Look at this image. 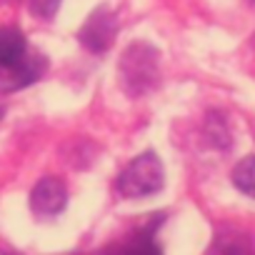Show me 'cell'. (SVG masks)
Returning <instances> with one entry per match:
<instances>
[{"instance_id":"5","label":"cell","mask_w":255,"mask_h":255,"mask_svg":"<svg viewBox=\"0 0 255 255\" xmlns=\"http://www.w3.org/2000/svg\"><path fill=\"white\" fill-rule=\"evenodd\" d=\"M48 70V60L43 55H25L18 65L0 70V90L3 93H15L20 88L33 85L35 80H40Z\"/></svg>"},{"instance_id":"10","label":"cell","mask_w":255,"mask_h":255,"mask_svg":"<svg viewBox=\"0 0 255 255\" xmlns=\"http://www.w3.org/2000/svg\"><path fill=\"white\" fill-rule=\"evenodd\" d=\"M60 3H63V0H28L30 13H33L35 18H45V20L53 18V15L58 13Z\"/></svg>"},{"instance_id":"4","label":"cell","mask_w":255,"mask_h":255,"mask_svg":"<svg viewBox=\"0 0 255 255\" xmlns=\"http://www.w3.org/2000/svg\"><path fill=\"white\" fill-rule=\"evenodd\" d=\"M68 205V188L58 178H43L30 193V208L38 218H55Z\"/></svg>"},{"instance_id":"6","label":"cell","mask_w":255,"mask_h":255,"mask_svg":"<svg viewBox=\"0 0 255 255\" xmlns=\"http://www.w3.org/2000/svg\"><path fill=\"white\" fill-rule=\"evenodd\" d=\"M28 55V40L23 30L13 25H0V70L18 65Z\"/></svg>"},{"instance_id":"3","label":"cell","mask_w":255,"mask_h":255,"mask_svg":"<svg viewBox=\"0 0 255 255\" xmlns=\"http://www.w3.org/2000/svg\"><path fill=\"white\" fill-rule=\"evenodd\" d=\"M118 35V18L110 8H98L78 30V40L90 53H105Z\"/></svg>"},{"instance_id":"8","label":"cell","mask_w":255,"mask_h":255,"mask_svg":"<svg viewBox=\"0 0 255 255\" xmlns=\"http://www.w3.org/2000/svg\"><path fill=\"white\" fill-rule=\"evenodd\" d=\"M118 255H163V250L153 238V228H143L135 238H130L118 250Z\"/></svg>"},{"instance_id":"1","label":"cell","mask_w":255,"mask_h":255,"mask_svg":"<svg viewBox=\"0 0 255 255\" xmlns=\"http://www.w3.org/2000/svg\"><path fill=\"white\" fill-rule=\"evenodd\" d=\"M120 83L125 88L128 95H145L150 93L158 80H160V68H158V50L145 45V43H135L123 53L120 60Z\"/></svg>"},{"instance_id":"7","label":"cell","mask_w":255,"mask_h":255,"mask_svg":"<svg viewBox=\"0 0 255 255\" xmlns=\"http://www.w3.org/2000/svg\"><path fill=\"white\" fill-rule=\"evenodd\" d=\"M215 255H255V243L243 230H225L215 240Z\"/></svg>"},{"instance_id":"2","label":"cell","mask_w":255,"mask_h":255,"mask_svg":"<svg viewBox=\"0 0 255 255\" xmlns=\"http://www.w3.org/2000/svg\"><path fill=\"white\" fill-rule=\"evenodd\" d=\"M163 180L165 173L160 158L155 153H143L120 170L115 188L123 198H145V195H155L163 188Z\"/></svg>"},{"instance_id":"11","label":"cell","mask_w":255,"mask_h":255,"mask_svg":"<svg viewBox=\"0 0 255 255\" xmlns=\"http://www.w3.org/2000/svg\"><path fill=\"white\" fill-rule=\"evenodd\" d=\"M0 118H3V108H0Z\"/></svg>"},{"instance_id":"9","label":"cell","mask_w":255,"mask_h":255,"mask_svg":"<svg viewBox=\"0 0 255 255\" xmlns=\"http://www.w3.org/2000/svg\"><path fill=\"white\" fill-rule=\"evenodd\" d=\"M233 183L240 193L255 198V155L243 158L235 168H233Z\"/></svg>"}]
</instances>
